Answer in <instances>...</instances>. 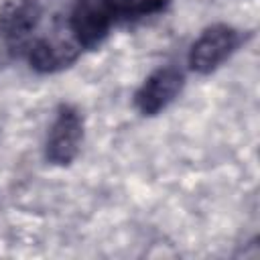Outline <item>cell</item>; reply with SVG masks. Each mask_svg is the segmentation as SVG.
Listing matches in <instances>:
<instances>
[{"instance_id": "obj_1", "label": "cell", "mask_w": 260, "mask_h": 260, "mask_svg": "<svg viewBox=\"0 0 260 260\" xmlns=\"http://www.w3.org/2000/svg\"><path fill=\"white\" fill-rule=\"evenodd\" d=\"M242 41H244L242 32L232 24L217 22L207 26L189 49V55H187L189 69L199 75L213 73L240 49Z\"/></svg>"}, {"instance_id": "obj_2", "label": "cell", "mask_w": 260, "mask_h": 260, "mask_svg": "<svg viewBox=\"0 0 260 260\" xmlns=\"http://www.w3.org/2000/svg\"><path fill=\"white\" fill-rule=\"evenodd\" d=\"M83 142V116L71 104H61L55 112L51 122L47 142H45V156L51 165L65 167L71 165L81 148Z\"/></svg>"}, {"instance_id": "obj_3", "label": "cell", "mask_w": 260, "mask_h": 260, "mask_svg": "<svg viewBox=\"0 0 260 260\" xmlns=\"http://www.w3.org/2000/svg\"><path fill=\"white\" fill-rule=\"evenodd\" d=\"M116 22L106 0H75L69 12V32L79 49L98 47Z\"/></svg>"}, {"instance_id": "obj_4", "label": "cell", "mask_w": 260, "mask_h": 260, "mask_svg": "<svg viewBox=\"0 0 260 260\" xmlns=\"http://www.w3.org/2000/svg\"><path fill=\"white\" fill-rule=\"evenodd\" d=\"M185 73L175 65L154 69L134 93V106L142 116H156L183 89Z\"/></svg>"}, {"instance_id": "obj_5", "label": "cell", "mask_w": 260, "mask_h": 260, "mask_svg": "<svg viewBox=\"0 0 260 260\" xmlns=\"http://www.w3.org/2000/svg\"><path fill=\"white\" fill-rule=\"evenodd\" d=\"M81 49L73 39L63 37H41L28 47V63L41 73H53L63 67H69Z\"/></svg>"}, {"instance_id": "obj_6", "label": "cell", "mask_w": 260, "mask_h": 260, "mask_svg": "<svg viewBox=\"0 0 260 260\" xmlns=\"http://www.w3.org/2000/svg\"><path fill=\"white\" fill-rule=\"evenodd\" d=\"M41 16L43 6L39 0H8L0 8V32L10 43H18L37 28Z\"/></svg>"}, {"instance_id": "obj_7", "label": "cell", "mask_w": 260, "mask_h": 260, "mask_svg": "<svg viewBox=\"0 0 260 260\" xmlns=\"http://www.w3.org/2000/svg\"><path fill=\"white\" fill-rule=\"evenodd\" d=\"M167 0H106L116 18H134L146 16L165 6Z\"/></svg>"}, {"instance_id": "obj_8", "label": "cell", "mask_w": 260, "mask_h": 260, "mask_svg": "<svg viewBox=\"0 0 260 260\" xmlns=\"http://www.w3.org/2000/svg\"><path fill=\"white\" fill-rule=\"evenodd\" d=\"M8 53H10V41L0 32V65L8 59Z\"/></svg>"}]
</instances>
